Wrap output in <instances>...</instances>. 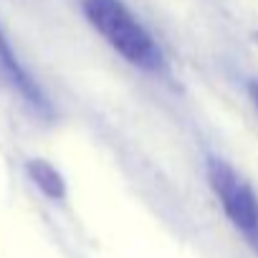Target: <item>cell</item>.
Segmentation results:
<instances>
[{
    "label": "cell",
    "mask_w": 258,
    "mask_h": 258,
    "mask_svg": "<svg viewBox=\"0 0 258 258\" xmlns=\"http://www.w3.org/2000/svg\"><path fill=\"white\" fill-rule=\"evenodd\" d=\"M81 11L89 26L126 63L145 71H157L162 66L165 58L157 41L121 0H81Z\"/></svg>",
    "instance_id": "1"
},
{
    "label": "cell",
    "mask_w": 258,
    "mask_h": 258,
    "mask_svg": "<svg viewBox=\"0 0 258 258\" xmlns=\"http://www.w3.org/2000/svg\"><path fill=\"white\" fill-rule=\"evenodd\" d=\"M208 182L230 220V225L255 248L258 253V195L248 180L225 160H208Z\"/></svg>",
    "instance_id": "2"
},
{
    "label": "cell",
    "mask_w": 258,
    "mask_h": 258,
    "mask_svg": "<svg viewBox=\"0 0 258 258\" xmlns=\"http://www.w3.org/2000/svg\"><path fill=\"white\" fill-rule=\"evenodd\" d=\"M0 81H3L13 94H18L28 106H33L36 111H48V101H46L38 81L31 76V71L18 58L16 48L11 46V41L3 31V26H0Z\"/></svg>",
    "instance_id": "3"
},
{
    "label": "cell",
    "mask_w": 258,
    "mask_h": 258,
    "mask_svg": "<svg viewBox=\"0 0 258 258\" xmlns=\"http://www.w3.org/2000/svg\"><path fill=\"white\" fill-rule=\"evenodd\" d=\"M26 170H28V177L33 180V185H36L43 195H48L51 200H61V198L66 195L63 177H61V172H58L51 162H46V160H31V162L26 165Z\"/></svg>",
    "instance_id": "4"
},
{
    "label": "cell",
    "mask_w": 258,
    "mask_h": 258,
    "mask_svg": "<svg viewBox=\"0 0 258 258\" xmlns=\"http://www.w3.org/2000/svg\"><path fill=\"white\" fill-rule=\"evenodd\" d=\"M248 94H250V101H253V106H255V114H258V81H253V84L248 86Z\"/></svg>",
    "instance_id": "5"
}]
</instances>
